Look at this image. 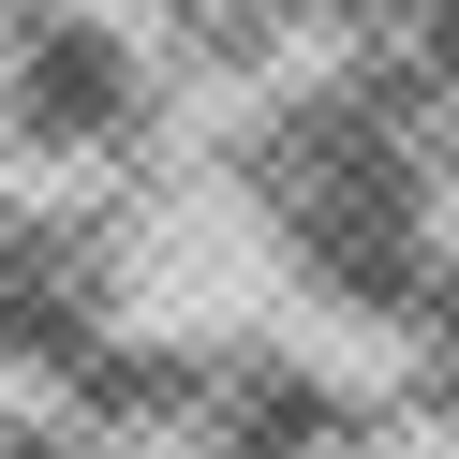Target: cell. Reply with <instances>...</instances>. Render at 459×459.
Returning a JSON list of instances; mask_svg holds the SVG:
<instances>
[{
	"mask_svg": "<svg viewBox=\"0 0 459 459\" xmlns=\"http://www.w3.org/2000/svg\"><path fill=\"white\" fill-rule=\"evenodd\" d=\"M238 193L341 311L459 326V60L311 45L238 119Z\"/></svg>",
	"mask_w": 459,
	"mask_h": 459,
	"instance_id": "6da1fadb",
	"label": "cell"
},
{
	"mask_svg": "<svg viewBox=\"0 0 459 459\" xmlns=\"http://www.w3.org/2000/svg\"><path fill=\"white\" fill-rule=\"evenodd\" d=\"M326 45H429V60H459V0H297Z\"/></svg>",
	"mask_w": 459,
	"mask_h": 459,
	"instance_id": "7a4b0ae2",
	"label": "cell"
}]
</instances>
